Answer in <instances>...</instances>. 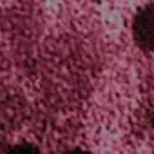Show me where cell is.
<instances>
[{
  "mask_svg": "<svg viewBox=\"0 0 154 154\" xmlns=\"http://www.w3.org/2000/svg\"><path fill=\"white\" fill-rule=\"evenodd\" d=\"M96 2H100V0H96Z\"/></svg>",
  "mask_w": 154,
  "mask_h": 154,
  "instance_id": "2",
  "label": "cell"
},
{
  "mask_svg": "<svg viewBox=\"0 0 154 154\" xmlns=\"http://www.w3.org/2000/svg\"><path fill=\"white\" fill-rule=\"evenodd\" d=\"M132 36L141 51L154 53V2L143 6L134 15Z\"/></svg>",
  "mask_w": 154,
  "mask_h": 154,
  "instance_id": "1",
  "label": "cell"
}]
</instances>
